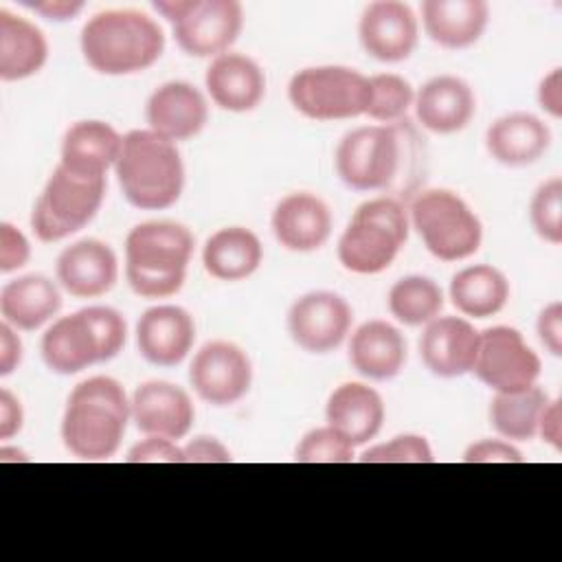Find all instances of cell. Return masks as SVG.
<instances>
[{
    "instance_id": "e575fe53",
    "label": "cell",
    "mask_w": 562,
    "mask_h": 562,
    "mask_svg": "<svg viewBox=\"0 0 562 562\" xmlns=\"http://www.w3.org/2000/svg\"><path fill=\"white\" fill-rule=\"evenodd\" d=\"M371 99L367 116L382 125L400 123L415 103V90L408 79L395 72H378L369 77Z\"/></svg>"
},
{
    "instance_id": "681fc988",
    "label": "cell",
    "mask_w": 562,
    "mask_h": 562,
    "mask_svg": "<svg viewBox=\"0 0 562 562\" xmlns=\"http://www.w3.org/2000/svg\"><path fill=\"white\" fill-rule=\"evenodd\" d=\"M0 461H29V457L22 450H11V448H0Z\"/></svg>"
},
{
    "instance_id": "44dd1931",
    "label": "cell",
    "mask_w": 562,
    "mask_h": 562,
    "mask_svg": "<svg viewBox=\"0 0 562 562\" xmlns=\"http://www.w3.org/2000/svg\"><path fill=\"white\" fill-rule=\"evenodd\" d=\"M270 228L285 250L314 252L323 248L331 235V211L310 191L288 193L277 202Z\"/></svg>"
},
{
    "instance_id": "f35d334b",
    "label": "cell",
    "mask_w": 562,
    "mask_h": 562,
    "mask_svg": "<svg viewBox=\"0 0 562 562\" xmlns=\"http://www.w3.org/2000/svg\"><path fill=\"white\" fill-rule=\"evenodd\" d=\"M31 259V244L26 235L11 222L0 224V272H13Z\"/></svg>"
},
{
    "instance_id": "5b68a950",
    "label": "cell",
    "mask_w": 562,
    "mask_h": 562,
    "mask_svg": "<svg viewBox=\"0 0 562 562\" xmlns=\"http://www.w3.org/2000/svg\"><path fill=\"white\" fill-rule=\"evenodd\" d=\"M125 338L127 325L119 310L90 305L53 321L42 336L40 351L48 371L75 375L92 364L116 358Z\"/></svg>"
},
{
    "instance_id": "277c9868",
    "label": "cell",
    "mask_w": 562,
    "mask_h": 562,
    "mask_svg": "<svg viewBox=\"0 0 562 562\" xmlns=\"http://www.w3.org/2000/svg\"><path fill=\"white\" fill-rule=\"evenodd\" d=\"M123 198L143 211L176 204L184 189V162L176 143L151 130H132L114 165Z\"/></svg>"
},
{
    "instance_id": "f1b7e54d",
    "label": "cell",
    "mask_w": 562,
    "mask_h": 562,
    "mask_svg": "<svg viewBox=\"0 0 562 562\" xmlns=\"http://www.w3.org/2000/svg\"><path fill=\"white\" fill-rule=\"evenodd\" d=\"M61 310L59 285L44 274L11 279L0 290L2 321L20 331H35Z\"/></svg>"
},
{
    "instance_id": "6da1fadb",
    "label": "cell",
    "mask_w": 562,
    "mask_h": 562,
    "mask_svg": "<svg viewBox=\"0 0 562 562\" xmlns=\"http://www.w3.org/2000/svg\"><path fill=\"white\" fill-rule=\"evenodd\" d=\"M130 400L121 382L110 375H92L79 382L61 415V441L70 454L83 461H105L121 448Z\"/></svg>"
},
{
    "instance_id": "83f0119b",
    "label": "cell",
    "mask_w": 562,
    "mask_h": 562,
    "mask_svg": "<svg viewBox=\"0 0 562 562\" xmlns=\"http://www.w3.org/2000/svg\"><path fill=\"white\" fill-rule=\"evenodd\" d=\"M422 22L435 44L450 50L468 48L485 33L490 4L485 0H426Z\"/></svg>"
},
{
    "instance_id": "603a6c76",
    "label": "cell",
    "mask_w": 562,
    "mask_h": 562,
    "mask_svg": "<svg viewBox=\"0 0 562 562\" xmlns=\"http://www.w3.org/2000/svg\"><path fill=\"white\" fill-rule=\"evenodd\" d=\"M415 116L428 132L454 134L468 127L476 112V97L468 81L437 75L415 92Z\"/></svg>"
},
{
    "instance_id": "9a60e30c",
    "label": "cell",
    "mask_w": 562,
    "mask_h": 562,
    "mask_svg": "<svg viewBox=\"0 0 562 562\" xmlns=\"http://www.w3.org/2000/svg\"><path fill=\"white\" fill-rule=\"evenodd\" d=\"M419 26L413 9L400 0H375L364 7L358 22V40L367 55L384 64L411 57Z\"/></svg>"
},
{
    "instance_id": "9c48e42d",
    "label": "cell",
    "mask_w": 562,
    "mask_h": 562,
    "mask_svg": "<svg viewBox=\"0 0 562 562\" xmlns=\"http://www.w3.org/2000/svg\"><path fill=\"white\" fill-rule=\"evenodd\" d=\"M288 99L312 121H342L367 114L369 77L349 66H310L292 75Z\"/></svg>"
},
{
    "instance_id": "d6986e66",
    "label": "cell",
    "mask_w": 562,
    "mask_h": 562,
    "mask_svg": "<svg viewBox=\"0 0 562 562\" xmlns=\"http://www.w3.org/2000/svg\"><path fill=\"white\" fill-rule=\"evenodd\" d=\"M479 349V331L468 318L437 316L426 323L419 338V358L437 378L472 373Z\"/></svg>"
},
{
    "instance_id": "60d3db41",
    "label": "cell",
    "mask_w": 562,
    "mask_h": 562,
    "mask_svg": "<svg viewBox=\"0 0 562 562\" xmlns=\"http://www.w3.org/2000/svg\"><path fill=\"white\" fill-rule=\"evenodd\" d=\"M465 463H522L520 450L512 441L503 439H481L465 448Z\"/></svg>"
},
{
    "instance_id": "d590c367",
    "label": "cell",
    "mask_w": 562,
    "mask_h": 562,
    "mask_svg": "<svg viewBox=\"0 0 562 562\" xmlns=\"http://www.w3.org/2000/svg\"><path fill=\"white\" fill-rule=\"evenodd\" d=\"M529 222L540 239L551 246L562 244V178L544 180L531 195Z\"/></svg>"
},
{
    "instance_id": "ab89813d",
    "label": "cell",
    "mask_w": 562,
    "mask_h": 562,
    "mask_svg": "<svg viewBox=\"0 0 562 562\" xmlns=\"http://www.w3.org/2000/svg\"><path fill=\"white\" fill-rule=\"evenodd\" d=\"M127 463H182V448L173 439L149 437L134 443L125 457Z\"/></svg>"
},
{
    "instance_id": "74e56055",
    "label": "cell",
    "mask_w": 562,
    "mask_h": 562,
    "mask_svg": "<svg viewBox=\"0 0 562 562\" xmlns=\"http://www.w3.org/2000/svg\"><path fill=\"white\" fill-rule=\"evenodd\" d=\"M362 463H432V448L422 435H395L360 454Z\"/></svg>"
},
{
    "instance_id": "7a4b0ae2",
    "label": "cell",
    "mask_w": 562,
    "mask_h": 562,
    "mask_svg": "<svg viewBox=\"0 0 562 562\" xmlns=\"http://www.w3.org/2000/svg\"><path fill=\"white\" fill-rule=\"evenodd\" d=\"M86 64L108 77L136 75L154 66L165 50V33L154 18L136 9L94 13L81 29Z\"/></svg>"
},
{
    "instance_id": "8fae6325",
    "label": "cell",
    "mask_w": 562,
    "mask_h": 562,
    "mask_svg": "<svg viewBox=\"0 0 562 562\" xmlns=\"http://www.w3.org/2000/svg\"><path fill=\"white\" fill-rule=\"evenodd\" d=\"M472 373L494 393H516L538 384L542 360L516 327L494 325L479 331Z\"/></svg>"
},
{
    "instance_id": "52a82bcc",
    "label": "cell",
    "mask_w": 562,
    "mask_h": 562,
    "mask_svg": "<svg viewBox=\"0 0 562 562\" xmlns=\"http://www.w3.org/2000/svg\"><path fill=\"white\" fill-rule=\"evenodd\" d=\"M408 222L426 250L441 261L472 257L483 241V224L468 202L450 189H426L415 195Z\"/></svg>"
},
{
    "instance_id": "ac0fdd59",
    "label": "cell",
    "mask_w": 562,
    "mask_h": 562,
    "mask_svg": "<svg viewBox=\"0 0 562 562\" xmlns=\"http://www.w3.org/2000/svg\"><path fill=\"white\" fill-rule=\"evenodd\" d=\"M147 130L171 143L198 136L209 121L204 94L189 81H167L158 86L145 103Z\"/></svg>"
},
{
    "instance_id": "d4e9b609",
    "label": "cell",
    "mask_w": 562,
    "mask_h": 562,
    "mask_svg": "<svg viewBox=\"0 0 562 562\" xmlns=\"http://www.w3.org/2000/svg\"><path fill=\"white\" fill-rule=\"evenodd\" d=\"M325 419L353 448L364 446L382 430L384 400L369 384L345 382L329 393L325 404Z\"/></svg>"
},
{
    "instance_id": "bcb514c9",
    "label": "cell",
    "mask_w": 562,
    "mask_h": 562,
    "mask_svg": "<svg viewBox=\"0 0 562 562\" xmlns=\"http://www.w3.org/2000/svg\"><path fill=\"white\" fill-rule=\"evenodd\" d=\"M22 362V340L18 329L9 323H0V375L13 373Z\"/></svg>"
},
{
    "instance_id": "484cf974",
    "label": "cell",
    "mask_w": 562,
    "mask_h": 562,
    "mask_svg": "<svg viewBox=\"0 0 562 562\" xmlns=\"http://www.w3.org/2000/svg\"><path fill=\"white\" fill-rule=\"evenodd\" d=\"M549 145V125L531 112L503 114L485 132L487 154L505 167L533 165L547 154Z\"/></svg>"
},
{
    "instance_id": "5bb4252c",
    "label": "cell",
    "mask_w": 562,
    "mask_h": 562,
    "mask_svg": "<svg viewBox=\"0 0 562 562\" xmlns=\"http://www.w3.org/2000/svg\"><path fill=\"white\" fill-rule=\"evenodd\" d=\"M244 9L237 0H191L171 24L176 44L191 57H220L237 42Z\"/></svg>"
},
{
    "instance_id": "30bf717a",
    "label": "cell",
    "mask_w": 562,
    "mask_h": 562,
    "mask_svg": "<svg viewBox=\"0 0 562 562\" xmlns=\"http://www.w3.org/2000/svg\"><path fill=\"white\" fill-rule=\"evenodd\" d=\"M402 121L347 132L336 147V173L353 191L389 189L402 169Z\"/></svg>"
},
{
    "instance_id": "cb8c5ba5",
    "label": "cell",
    "mask_w": 562,
    "mask_h": 562,
    "mask_svg": "<svg viewBox=\"0 0 562 562\" xmlns=\"http://www.w3.org/2000/svg\"><path fill=\"white\" fill-rule=\"evenodd\" d=\"M123 136L105 121L86 119L72 123L61 138L59 165L83 178H105L116 165Z\"/></svg>"
},
{
    "instance_id": "7402d4cb",
    "label": "cell",
    "mask_w": 562,
    "mask_h": 562,
    "mask_svg": "<svg viewBox=\"0 0 562 562\" xmlns=\"http://www.w3.org/2000/svg\"><path fill=\"white\" fill-rule=\"evenodd\" d=\"M211 101L226 112H250L266 97V75L261 66L244 53H224L211 59L204 72Z\"/></svg>"
},
{
    "instance_id": "4316f807",
    "label": "cell",
    "mask_w": 562,
    "mask_h": 562,
    "mask_svg": "<svg viewBox=\"0 0 562 562\" xmlns=\"http://www.w3.org/2000/svg\"><path fill=\"white\" fill-rule=\"evenodd\" d=\"M349 362L367 380H391L406 364V338L389 321L371 318L351 334Z\"/></svg>"
},
{
    "instance_id": "4fadbf2b",
    "label": "cell",
    "mask_w": 562,
    "mask_h": 562,
    "mask_svg": "<svg viewBox=\"0 0 562 562\" xmlns=\"http://www.w3.org/2000/svg\"><path fill=\"white\" fill-rule=\"evenodd\" d=\"M353 321V310L345 296L329 290H314L299 296L288 310V334L307 353H329L338 349Z\"/></svg>"
},
{
    "instance_id": "1f68e13d",
    "label": "cell",
    "mask_w": 562,
    "mask_h": 562,
    "mask_svg": "<svg viewBox=\"0 0 562 562\" xmlns=\"http://www.w3.org/2000/svg\"><path fill=\"white\" fill-rule=\"evenodd\" d=\"M448 296L463 316L490 318L507 305L509 281L496 266L474 263L450 279Z\"/></svg>"
},
{
    "instance_id": "e0dca14e",
    "label": "cell",
    "mask_w": 562,
    "mask_h": 562,
    "mask_svg": "<svg viewBox=\"0 0 562 562\" xmlns=\"http://www.w3.org/2000/svg\"><path fill=\"white\" fill-rule=\"evenodd\" d=\"M57 283L75 299L110 292L119 279V259L110 244L88 237L66 246L55 263Z\"/></svg>"
},
{
    "instance_id": "d6a6232c",
    "label": "cell",
    "mask_w": 562,
    "mask_h": 562,
    "mask_svg": "<svg viewBox=\"0 0 562 562\" xmlns=\"http://www.w3.org/2000/svg\"><path fill=\"white\" fill-rule=\"evenodd\" d=\"M549 395L538 386L516 393H494L490 402V424L507 441H531Z\"/></svg>"
},
{
    "instance_id": "7dc6e473",
    "label": "cell",
    "mask_w": 562,
    "mask_h": 562,
    "mask_svg": "<svg viewBox=\"0 0 562 562\" xmlns=\"http://www.w3.org/2000/svg\"><path fill=\"white\" fill-rule=\"evenodd\" d=\"M538 435L553 450L562 448V408H560V400H549L544 404V408L540 413V422H538Z\"/></svg>"
},
{
    "instance_id": "836d02e7",
    "label": "cell",
    "mask_w": 562,
    "mask_h": 562,
    "mask_svg": "<svg viewBox=\"0 0 562 562\" xmlns=\"http://www.w3.org/2000/svg\"><path fill=\"white\" fill-rule=\"evenodd\" d=\"M391 316L408 327H419L439 316L443 292L437 281L424 274H408L395 281L389 290Z\"/></svg>"
},
{
    "instance_id": "c3c4849f",
    "label": "cell",
    "mask_w": 562,
    "mask_h": 562,
    "mask_svg": "<svg viewBox=\"0 0 562 562\" xmlns=\"http://www.w3.org/2000/svg\"><path fill=\"white\" fill-rule=\"evenodd\" d=\"M24 7L40 13L46 20L66 22V20H72L83 9V2L81 0H44V2H24Z\"/></svg>"
},
{
    "instance_id": "3957f363",
    "label": "cell",
    "mask_w": 562,
    "mask_h": 562,
    "mask_svg": "<svg viewBox=\"0 0 562 562\" xmlns=\"http://www.w3.org/2000/svg\"><path fill=\"white\" fill-rule=\"evenodd\" d=\"M191 231L171 220L136 224L125 237V279L143 299H167L180 292L193 255Z\"/></svg>"
},
{
    "instance_id": "f546056e",
    "label": "cell",
    "mask_w": 562,
    "mask_h": 562,
    "mask_svg": "<svg viewBox=\"0 0 562 562\" xmlns=\"http://www.w3.org/2000/svg\"><path fill=\"white\" fill-rule=\"evenodd\" d=\"M48 59V42L40 26L0 9V79L22 81L37 75Z\"/></svg>"
},
{
    "instance_id": "ee69618b",
    "label": "cell",
    "mask_w": 562,
    "mask_h": 562,
    "mask_svg": "<svg viewBox=\"0 0 562 562\" xmlns=\"http://www.w3.org/2000/svg\"><path fill=\"white\" fill-rule=\"evenodd\" d=\"M538 105L553 119L562 116V70L553 68L538 83Z\"/></svg>"
},
{
    "instance_id": "2e32d148",
    "label": "cell",
    "mask_w": 562,
    "mask_h": 562,
    "mask_svg": "<svg viewBox=\"0 0 562 562\" xmlns=\"http://www.w3.org/2000/svg\"><path fill=\"white\" fill-rule=\"evenodd\" d=\"M134 426L149 437L182 439L189 435L195 408L189 393L167 380H149L136 386L130 400Z\"/></svg>"
},
{
    "instance_id": "7c38bea8",
    "label": "cell",
    "mask_w": 562,
    "mask_h": 562,
    "mask_svg": "<svg viewBox=\"0 0 562 562\" xmlns=\"http://www.w3.org/2000/svg\"><path fill=\"white\" fill-rule=\"evenodd\" d=\"M189 382L200 400L224 408L237 404L252 384V362L248 353L228 340L202 345L189 367Z\"/></svg>"
},
{
    "instance_id": "8d00e7d4",
    "label": "cell",
    "mask_w": 562,
    "mask_h": 562,
    "mask_svg": "<svg viewBox=\"0 0 562 562\" xmlns=\"http://www.w3.org/2000/svg\"><path fill=\"white\" fill-rule=\"evenodd\" d=\"M353 446L329 424L305 432L294 450L296 463H351Z\"/></svg>"
},
{
    "instance_id": "ba28073f",
    "label": "cell",
    "mask_w": 562,
    "mask_h": 562,
    "mask_svg": "<svg viewBox=\"0 0 562 562\" xmlns=\"http://www.w3.org/2000/svg\"><path fill=\"white\" fill-rule=\"evenodd\" d=\"M105 198V178H83L57 165L31 211V228L44 244L61 241L94 220Z\"/></svg>"
},
{
    "instance_id": "f6af8a7d",
    "label": "cell",
    "mask_w": 562,
    "mask_h": 562,
    "mask_svg": "<svg viewBox=\"0 0 562 562\" xmlns=\"http://www.w3.org/2000/svg\"><path fill=\"white\" fill-rule=\"evenodd\" d=\"M24 411L20 400L9 391L0 389V439H11L22 430Z\"/></svg>"
},
{
    "instance_id": "ffe728a7",
    "label": "cell",
    "mask_w": 562,
    "mask_h": 562,
    "mask_svg": "<svg viewBox=\"0 0 562 562\" xmlns=\"http://www.w3.org/2000/svg\"><path fill=\"white\" fill-rule=\"evenodd\" d=\"M193 342V316L180 305H154L136 323V347L149 364L176 367L189 356Z\"/></svg>"
},
{
    "instance_id": "7bdbcfd3",
    "label": "cell",
    "mask_w": 562,
    "mask_h": 562,
    "mask_svg": "<svg viewBox=\"0 0 562 562\" xmlns=\"http://www.w3.org/2000/svg\"><path fill=\"white\" fill-rule=\"evenodd\" d=\"M231 450L215 437L200 435L182 446V463H231Z\"/></svg>"
},
{
    "instance_id": "4dcf8cb0",
    "label": "cell",
    "mask_w": 562,
    "mask_h": 562,
    "mask_svg": "<svg viewBox=\"0 0 562 562\" xmlns=\"http://www.w3.org/2000/svg\"><path fill=\"white\" fill-rule=\"evenodd\" d=\"M261 259L263 246L246 226H224L202 248V266L217 281L248 279L259 270Z\"/></svg>"
},
{
    "instance_id": "b9f144b4",
    "label": "cell",
    "mask_w": 562,
    "mask_h": 562,
    "mask_svg": "<svg viewBox=\"0 0 562 562\" xmlns=\"http://www.w3.org/2000/svg\"><path fill=\"white\" fill-rule=\"evenodd\" d=\"M536 331L542 347L551 356L560 358L562 356V303L560 301H551L540 310L536 321Z\"/></svg>"
},
{
    "instance_id": "8992f818",
    "label": "cell",
    "mask_w": 562,
    "mask_h": 562,
    "mask_svg": "<svg viewBox=\"0 0 562 562\" xmlns=\"http://www.w3.org/2000/svg\"><path fill=\"white\" fill-rule=\"evenodd\" d=\"M408 213L395 198L362 202L338 239V261L356 274L386 270L408 239Z\"/></svg>"
}]
</instances>
